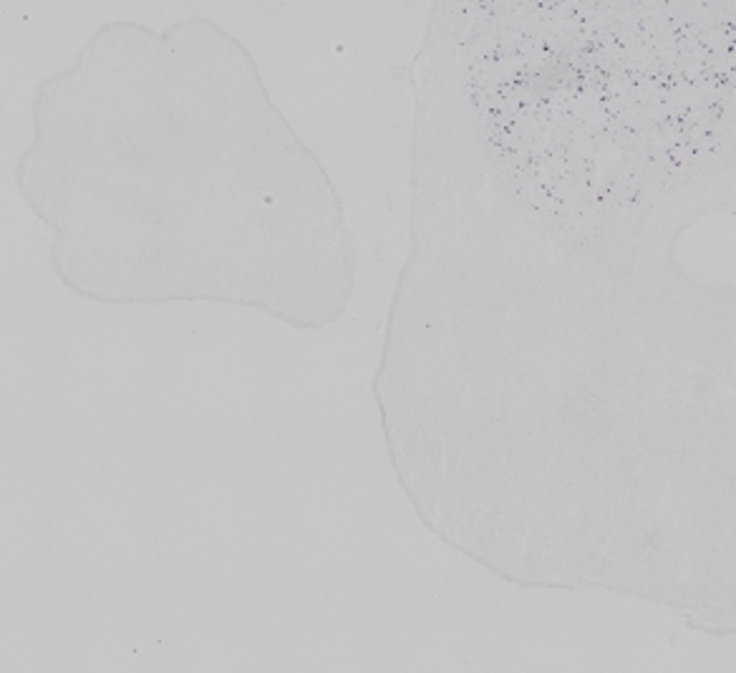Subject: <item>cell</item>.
I'll return each mask as SVG.
<instances>
[{"mask_svg": "<svg viewBox=\"0 0 736 673\" xmlns=\"http://www.w3.org/2000/svg\"><path fill=\"white\" fill-rule=\"evenodd\" d=\"M15 185L53 230V275L96 303L217 300L321 330L353 297L335 185L212 20L106 23L38 86Z\"/></svg>", "mask_w": 736, "mask_h": 673, "instance_id": "obj_1", "label": "cell"}]
</instances>
